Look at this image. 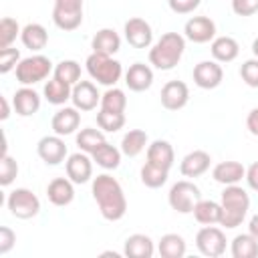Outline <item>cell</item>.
Instances as JSON below:
<instances>
[{
	"instance_id": "39",
	"label": "cell",
	"mask_w": 258,
	"mask_h": 258,
	"mask_svg": "<svg viewBox=\"0 0 258 258\" xmlns=\"http://www.w3.org/2000/svg\"><path fill=\"white\" fill-rule=\"evenodd\" d=\"M22 32V28L18 26V22L10 16H4L0 20V50L12 46V42L16 40V36Z\"/></svg>"
},
{
	"instance_id": "33",
	"label": "cell",
	"mask_w": 258,
	"mask_h": 258,
	"mask_svg": "<svg viewBox=\"0 0 258 258\" xmlns=\"http://www.w3.org/2000/svg\"><path fill=\"white\" fill-rule=\"evenodd\" d=\"M232 256L234 258H256L258 256V240L248 234H238L232 240Z\"/></svg>"
},
{
	"instance_id": "20",
	"label": "cell",
	"mask_w": 258,
	"mask_h": 258,
	"mask_svg": "<svg viewBox=\"0 0 258 258\" xmlns=\"http://www.w3.org/2000/svg\"><path fill=\"white\" fill-rule=\"evenodd\" d=\"M12 105H14V111H16L20 117H30V115H34V113L40 109V95H38L32 87L22 85V87L14 93Z\"/></svg>"
},
{
	"instance_id": "5",
	"label": "cell",
	"mask_w": 258,
	"mask_h": 258,
	"mask_svg": "<svg viewBox=\"0 0 258 258\" xmlns=\"http://www.w3.org/2000/svg\"><path fill=\"white\" fill-rule=\"evenodd\" d=\"M14 71H16V81L20 85L30 87L34 83L44 81L54 69H52V62H50L48 56H44V54H32V56L22 58Z\"/></svg>"
},
{
	"instance_id": "37",
	"label": "cell",
	"mask_w": 258,
	"mask_h": 258,
	"mask_svg": "<svg viewBox=\"0 0 258 258\" xmlns=\"http://www.w3.org/2000/svg\"><path fill=\"white\" fill-rule=\"evenodd\" d=\"M52 75H54L56 79L69 83V85H77V83L81 81V64H79L77 60H71V58L60 60V62L54 67Z\"/></svg>"
},
{
	"instance_id": "31",
	"label": "cell",
	"mask_w": 258,
	"mask_h": 258,
	"mask_svg": "<svg viewBox=\"0 0 258 258\" xmlns=\"http://www.w3.org/2000/svg\"><path fill=\"white\" fill-rule=\"evenodd\" d=\"M147 145V133L143 129H131L121 139V153L127 157H137Z\"/></svg>"
},
{
	"instance_id": "8",
	"label": "cell",
	"mask_w": 258,
	"mask_h": 258,
	"mask_svg": "<svg viewBox=\"0 0 258 258\" xmlns=\"http://www.w3.org/2000/svg\"><path fill=\"white\" fill-rule=\"evenodd\" d=\"M52 22L64 32L77 30L83 22V0H54Z\"/></svg>"
},
{
	"instance_id": "26",
	"label": "cell",
	"mask_w": 258,
	"mask_h": 258,
	"mask_svg": "<svg viewBox=\"0 0 258 258\" xmlns=\"http://www.w3.org/2000/svg\"><path fill=\"white\" fill-rule=\"evenodd\" d=\"M210 50H212L214 60H218V62H232L238 56V52H240V44L232 36H216L212 40Z\"/></svg>"
},
{
	"instance_id": "45",
	"label": "cell",
	"mask_w": 258,
	"mask_h": 258,
	"mask_svg": "<svg viewBox=\"0 0 258 258\" xmlns=\"http://www.w3.org/2000/svg\"><path fill=\"white\" fill-rule=\"evenodd\" d=\"M200 2L202 0H167L169 8L175 14H189V12H194L200 6Z\"/></svg>"
},
{
	"instance_id": "12",
	"label": "cell",
	"mask_w": 258,
	"mask_h": 258,
	"mask_svg": "<svg viewBox=\"0 0 258 258\" xmlns=\"http://www.w3.org/2000/svg\"><path fill=\"white\" fill-rule=\"evenodd\" d=\"M36 153L46 165H58L67 157V145L60 135H44L36 143Z\"/></svg>"
},
{
	"instance_id": "4",
	"label": "cell",
	"mask_w": 258,
	"mask_h": 258,
	"mask_svg": "<svg viewBox=\"0 0 258 258\" xmlns=\"http://www.w3.org/2000/svg\"><path fill=\"white\" fill-rule=\"evenodd\" d=\"M87 73L93 81H97L99 85L105 87H115V83L121 79L123 75V67L119 60H115L109 54H101V52H91L85 60Z\"/></svg>"
},
{
	"instance_id": "22",
	"label": "cell",
	"mask_w": 258,
	"mask_h": 258,
	"mask_svg": "<svg viewBox=\"0 0 258 258\" xmlns=\"http://www.w3.org/2000/svg\"><path fill=\"white\" fill-rule=\"evenodd\" d=\"M46 198L54 206H69L75 200V187L69 177H54L46 187Z\"/></svg>"
},
{
	"instance_id": "35",
	"label": "cell",
	"mask_w": 258,
	"mask_h": 258,
	"mask_svg": "<svg viewBox=\"0 0 258 258\" xmlns=\"http://www.w3.org/2000/svg\"><path fill=\"white\" fill-rule=\"evenodd\" d=\"M167 173H169L167 169H161V167L145 161L143 167H141V171H139V177H141V183L143 185H147L151 189H157V187H161L167 181Z\"/></svg>"
},
{
	"instance_id": "14",
	"label": "cell",
	"mask_w": 258,
	"mask_h": 258,
	"mask_svg": "<svg viewBox=\"0 0 258 258\" xmlns=\"http://www.w3.org/2000/svg\"><path fill=\"white\" fill-rule=\"evenodd\" d=\"M224 79L222 64L218 60H202L194 67V83L200 89H216Z\"/></svg>"
},
{
	"instance_id": "24",
	"label": "cell",
	"mask_w": 258,
	"mask_h": 258,
	"mask_svg": "<svg viewBox=\"0 0 258 258\" xmlns=\"http://www.w3.org/2000/svg\"><path fill=\"white\" fill-rule=\"evenodd\" d=\"M153 252H155V246L147 234H131L125 240L123 254L129 258H151Z\"/></svg>"
},
{
	"instance_id": "41",
	"label": "cell",
	"mask_w": 258,
	"mask_h": 258,
	"mask_svg": "<svg viewBox=\"0 0 258 258\" xmlns=\"http://www.w3.org/2000/svg\"><path fill=\"white\" fill-rule=\"evenodd\" d=\"M20 60H22V58H20V50H18V48H14V46L2 48V50H0V73H2V75L10 73L12 69L18 67Z\"/></svg>"
},
{
	"instance_id": "18",
	"label": "cell",
	"mask_w": 258,
	"mask_h": 258,
	"mask_svg": "<svg viewBox=\"0 0 258 258\" xmlns=\"http://www.w3.org/2000/svg\"><path fill=\"white\" fill-rule=\"evenodd\" d=\"M210 163H212V157H210L208 151H204V149H194V151H189V153L181 159L179 171H181V175H185V177H200V175H204V173L210 169Z\"/></svg>"
},
{
	"instance_id": "11",
	"label": "cell",
	"mask_w": 258,
	"mask_h": 258,
	"mask_svg": "<svg viewBox=\"0 0 258 258\" xmlns=\"http://www.w3.org/2000/svg\"><path fill=\"white\" fill-rule=\"evenodd\" d=\"M123 32H125V38L127 42L133 46V48H147L153 40V30H151V24L139 16H133L125 22L123 26Z\"/></svg>"
},
{
	"instance_id": "3",
	"label": "cell",
	"mask_w": 258,
	"mask_h": 258,
	"mask_svg": "<svg viewBox=\"0 0 258 258\" xmlns=\"http://www.w3.org/2000/svg\"><path fill=\"white\" fill-rule=\"evenodd\" d=\"M222 220H220V226L224 228H238L248 210H250V196L244 187H240L238 183L234 185H226L224 191H222Z\"/></svg>"
},
{
	"instance_id": "9",
	"label": "cell",
	"mask_w": 258,
	"mask_h": 258,
	"mask_svg": "<svg viewBox=\"0 0 258 258\" xmlns=\"http://www.w3.org/2000/svg\"><path fill=\"white\" fill-rule=\"evenodd\" d=\"M226 234L216 228L214 224L212 226H204L198 234H196V246L198 250L208 256V258H218L226 252Z\"/></svg>"
},
{
	"instance_id": "50",
	"label": "cell",
	"mask_w": 258,
	"mask_h": 258,
	"mask_svg": "<svg viewBox=\"0 0 258 258\" xmlns=\"http://www.w3.org/2000/svg\"><path fill=\"white\" fill-rule=\"evenodd\" d=\"M252 52H254V56L258 58V36H256L254 42H252Z\"/></svg>"
},
{
	"instance_id": "48",
	"label": "cell",
	"mask_w": 258,
	"mask_h": 258,
	"mask_svg": "<svg viewBox=\"0 0 258 258\" xmlns=\"http://www.w3.org/2000/svg\"><path fill=\"white\" fill-rule=\"evenodd\" d=\"M248 232L258 240V214H254V216L250 218V222H248Z\"/></svg>"
},
{
	"instance_id": "38",
	"label": "cell",
	"mask_w": 258,
	"mask_h": 258,
	"mask_svg": "<svg viewBox=\"0 0 258 258\" xmlns=\"http://www.w3.org/2000/svg\"><path fill=\"white\" fill-rule=\"evenodd\" d=\"M97 125L99 129L107 131V133H115L125 125V115L123 113H113V111H105L101 109L97 113Z\"/></svg>"
},
{
	"instance_id": "43",
	"label": "cell",
	"mask_w": 258,
	"mask_h": 258,
	"mask_svg": "<svg viewBox=\"0 0 258 258\" xmlns=\"http://www.w3.org/2000/svg\"><path fill=\"white\" fill-rule=\"evenodd\" d=\"M232 12L236 16H252L258 12V0H232Z\"/></svg>"
},
{
	"instance_id": "6",
	"label": "cell",
	"mask_w": 258,
	"mask_h": 258,
	"mask_svg": "<svg viewBox=\"0 0 258 258\" xmlns=\"http://www.w3.org/2000/svg\"><path fill=\"white\" fill-rule=\"evenodd\" d=\"M200 200H202V191L189 179L175 181L169 187V194H167V202H169L171 210H175L177 214H191L194 212V206Z\"/></svg>"
},
{
	"instance_id": "21",
	"label": "cell",
	"mask_w": 258,
	"mask_h": 258,
	"mask_svg": "<svg viewBox=\"0 0 258 258\" xmlns=\"http://www.w3.org/2000/svg\"><path fill=\"white\" fill-rule=\"evenodd\" d=\"M147 161L161 167V169H171L173 161H175V153H173V147L169 141L165 139H155L147 145Z\"/></svg>"
},
{
	"instance_id": "46",
	"label": "cell",
	"mask_w": 258,
	"mask_h": 258,
	"mask_svg": "<svg viewBox=\"0 0 258 258\" xmlns=\"http://www.w3.org/2000/svg\"><path fill=\"white\" fill-rule=\"evenodd\" d=\"M246 183H248V187L250 189H254V191H258V161H254L248 169H246Z\"/></svg>"
},
{
	"instance_id": "47",
	"label": "cell",
	"mask_w": 258,
	"mask_h": 258,
	"mask_svg": "<svg viewBox=\"0 0 258 258\" xmlns=\"http://www.w3.org/2000/svg\"><path fill=\"white\" fill-rule=\"evenodd\" d=\"M246 127H248V131H250L252 135L258 137V107H254V109L248 113V117H246Z\"/></svg>"
},
{
	"instance_id": "40",
	"label": "cell",
	"mask_w": 258,
	"mask_h": 258,
	"mask_svg": "<svg viewBox=\"0 0 258 258\" xmlns=\"http://www.w3.org/2000/svg\"><path fill=\"white\" fill-rule=\"evenodd\" d=\"M18 175V163L14 157H10L8 153H4L0 157V185L6 187L14 181V177Z\"/></svg>"
},
{
	"instance_id": "16",
	"label": "cell",
	"mask_w": 258,
	"mask_h": 258,
	"mask_svg": "<svg viewBox=\"0 0 258 258\" xmlns=\"http://www.w3.org/2000/svg\"><path fill=\"white\" fill-rule=\"evenodd\" d=\"M71 101L79 111H93L101 103V95L91 81H79L77 85H73Z\"/></svg>"
},
{
	"instance_id": "13",
	"label": "cell",
	"mask_w": 258,
	"mask_h": 258,
	"mask_svg": "<svg viewBox=\"0 0 258 258\" xmlns=\"http://www.w3.org/2000/svg\"><path fill=\"white\" fill-rule=\"evenodd\" d=\"M185 38L196 42V44H204L216 38V22L208 16H191L185 26H183Z\"/></svg>"
},
{
	"instance_id": "17",
	"label": "cell",
	"mask_w": 258,
	"mask_h": 258,
	"mask_svg": "<svg viewBox=\"0 0 258 258\" xmlns=\"http://www.w3.org/2000/svg\"><path fill=\"white\" fill-rule=\"evenodd\" d=\"M81 125V113L77 107H62L58 109L54 115H52V121H50V127L56 135L64 137V135H71L79 129Z\"/></svg>"
},
{
	"instance_id": "49",
	"label": "cell",
	"mask_w": 258,
	"mask_h": 258,
	"mask_svg": "<svg viewBox=\"0 0 258 258\" xmlns=\"http://www.w3.org/2000/svg\"><path fill=\"white\" fill-rule=\"evenodd\" d=\"M0 105H2V113H0V119L6 121L10 117V105H8V99L6 97H0Z\"/></svg>"
},
{
	"instance_id": "25",
	"label": "cell",
	"mask_w": 258,
	"mask_h": 258,
	"mask_svg": "<svg viewBox=\"0 0 258 258\" xmlns=\"http://www.w3.org/2000/svg\"><path fill=\"white\" fill-rule=\"evenodd\" d=\"M91 48H93V52H101V54L113 56L121 48V38H119V34L113 28H101L93 36Z\"/></svg>"
},
{
	"instance_id": "1",
	"label": "cell",
	"mask_w": 258,
	"mask_h": 258,
	"mask_svg": "<svg viewBox=\"0 0 258 258\" xmlns=\"http://www.w3.org/2000/svg\"><path fill=\"white\" fill-rule=\"evenodd\" d=\"M91 191H93V200L97 202L99 212H101V216L105 220L119 222L125 216V212H127V200H125V194H123L121 183L113 175H109V173L97 175L93 179Z\"/></svg>"
},
{
	"instance_id": "23",
	"label": "cell",
	"mask_w": 258,
	"mask_h": 258,
	"mask_svg": "<svg viewBox=\"0 0 258 258\" xmlns=\"http://www.w3.org/2000/svg\"><path fill=\"white\" fill-rule=\"evenodd\" d=\"M212 177L222 185H234L246 177V167L240 161H220L212 169Z\"/></svg>"
},
{
	"instance_id": "51",
	"label": "cell",
	"mask_w": 258,
	"mask_h": 258,
	"mask_svg": "<svg viewBox=\"0 0 258 258\" xmlns=\"http://www.w3.org/2000/svg\"><path fill=\"white\" fill-rule=\"evenodd\" d=\"M101 256H113V258H119V254H117V252H103Z\"/></svg>"
},
{
	"instance_id": "30",
	"label": "cell",
	"mask_w": 258,
	"mask_h": 258,
	"mask_svg": "<svg viewBox=\"0 0 258 258\" xmlns=\"http://www.w3.org/2000/svg\"><path fill=\"white\" fill-rule=\"evenodd\" d=\"M157 252L161 258H183L185 256V240L179 234H165L157 244Z\"/></svg>"
},
{
	"instance_id": "2",
	"label": "cell",
	"mask_w": 258,
	"mask_h": 258,
	"mask_svg": "<svg viewBox=\"0 0 258 258\" xmlns=\"http://www.w3.org/2000/svg\"><path fill=\"white\" fill-rule=\"evenodd\" d=\"M185 38L177 32H165L149 48V62L159 71H171L183 56Z\"/></svg>"
},
{
	"instance_id": "42",
	"label": "cell",
	"mask_w": 258,
	"mask_h": 258,
	"mask_svg": "<svg viewBox=\"0 0 258 258\" xmlns=\"http://www.w3.org/2000/svg\"><path fill=\"white\" fill-rule=\"evenodd\" d=\"M240 77H242V81H244L248 87L258 89V58H256V56L242 62V67H240Z\"/></svg>"
},
{
	"instance_id": "36",
	"label": "cell",
	"mask_w": 258,
	"mask_h": 258,
	"mask_svg": "<svg viewBox=\"0 0 258 258\" xmlns=\"http://www.w3.org/2000/svg\"><path fill=\"white\" fill-rule=\"evenodd\" d=\"M127 107V97L121 89L117 87H109L103 95H101V109L105 111H113V113H123Z\"/></svg>"
},
{
	"instance_id": "27",
	"label": "cell",
	"mask_w": 258,
	"mask_h": 258,
	"mask_svg": "<svg viewBox=\"0 0 258 258\" xmlns=\"http://www.w3.org/2000/svg\"><path fill=\"white\" fill-rule=\"evenodd\" d=\"M20 40H22V44H24L26 48L38 52V50H42V48L46 46V42H48V32H46V28H44L42 24H38V22H28V24L22 28V32H20Z\"/></svg>"
},
{
	"instance_id": "32",
	"label": "cell",
	"mask_w": 258,
	"mask_h": 258,
	"mask_svg": "<svg viewBox=\"0 0 258 258\" xmlns=\"http://www.w3.org/2000/svg\"><path fill=\"white\" fill-rule=\"evenodd\" d=\"M105 141H107L105 139V133L99 131V129H93V127H85V129H81L77 133V145H79V149L85 151V153H89V155H93Z\"/></svg>"
},
{
	"instance_id": "10",
	"label": "cell",
	"mask_w": 258,
	"mask_h": 258,
	"mask_svg": "<svg viewBox=\"0 0 258 258\" xmlns=\"http://www.w3.org/2000/svg\"><path fill=\"white\" fill-rule=\"evenodd\" d=\"M159 99H161L163 109H167V111H179L189 101V89H187V85L183 81H167L161 87Z\"/></svg>"
},
{
	"instance_id": "29",
	"label": "cell",
	"mask_w": 258,
	"mask_h": 258,
	"mask_svg": "<svg viewBox=\"0 0 258 258\" xmlns=\"http://www.w3.org/2000/svg\"><path fill=\"white\" fill-rule=\"evenodd\" d=\"M42 95H44V99H46L50 105H64V103L71 99V95H73V85H69V83H64V81L52 77V79L44 85Z\"/></svg>"
},
{
	"instance_id": "34",
	"label": "cell",
	"mask_w": 258,
	"mask_h": 258,
	"mask_svg": "<svg viewBox=\"0 0 258 258\" xmlns=\"http://www.w3.org/2000/svg\"><path fill=\"white\" fill-rule=\"evenodd\" d=\"M121 149H117L115 145H111V143H103L95 153H93V161L97 163V165H101L103 169H117L119 167V163H121Z\"/></svg>"
},
{
	"instance_id": "28",
	"label": "cell",
	"mask_w": 258,
	"mask_h": 258,
	"mask_svg": "<svg viewBox=\"0 0 258 258\" xmlns=\"http://www.w3.org/2000/svg\"><path fill=\"white\" fill-rule=\"evenodd\" d=\"M194 218L196 222L204 224V226H212V224H220L222 220V204L214 202V200H200L194 206Z\"/></svg>"
},
{
	"instance_id": "19",
	"label": "cell",
	"mask_w": 258,
	"mask_h": 258,
	"mask_svg": "<svg viewBox=\"0 0 258 258\" xmlns=\"http://www.w3.org/2000/svg\"><path fill=\"white\" fill-rule=\"evenodd\" d=\"M125 85L129 87V91H135V93L147 91L153 85L151 67L145 64V62H133L125 73Z\"/></svg>"
},
{
	"instance_id": "7",
	"label": "cell",
	"mask_w": 258,
	"mask_h": 258,
	"mask_svg": "<svg viewBox=\"0 0 258 258\" xmlns=\"http://www.w3.org/2000/svg\"><path fill=\"white\" fill-rule=\"evenodd\" d=\"M6 206H8L10 214L14 218H18V220H30L40 212V200L28 187L12 189L8 194V198H6Z\"/></svg>"
},
{
	"instance_id": "44",
	"label": "cell",
	"mask_w": 258,
	"mask_h": 258,
	"mask_svg": "<svg viewBox=\"0 0 258 258\" xmlns=\"http://www.w3.org/2000/svg\"><path fill=\"white\" fill-rule=\"evenodd\" d=\"M14 242H16L14 230L8 228V226H2V228H0V256L8 254V252L14 248Z\"/></svg>"
},
{
	"instance_id": "15",
	"label": "cell",
	"mask_w": 258,
	"mask_h": 258,
	"mask_svg": "<svg viewBox=\"0 0 258 258\" xmlns=\"http://www.w3.org/2000/svg\"><path fill=\"white\" fill-rule=\"evenodd\" d=\"M64 167H67V177L73 183H87L93 177V161L85 151H77L69 155Z\"/></svg>"
}]
</instances>
